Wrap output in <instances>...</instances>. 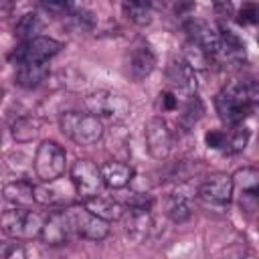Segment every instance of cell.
<instances>
[{"mask_svg": "<svg viewBox=\"0 0 259 259\" xmlns=\"http://www.w3.org/2000/svg\"><path fill=\"white\" fill-rule=\"evenodd\" d=\"M257 83L253 79H233L214 97L219 117L227 125L243 123L257 103Z\"/></svg>", "mask_w": 259, "mask_h": 259, "instance_id": "1", "label": "cell"}, {"mask_svg": "<svg viewBox=\"0 0 259 259\" xmlns=\"http://www.w3.org/2000/svg\"><path fill=\"white\" fill-rule=\"evenodd\" d=\"M59 125H61V132L79 146H91L103 138V123L99 117L91 113L65 111L59 117Z\"/></svg>", "mask_w": 259, "mask_h": 259, "instance_id": "2", "label": "cell"}, {"mask_svg": "<svg viewBox=\"0 0 259 259\" xmlns=\"http://www.w3.org/2000/svg\"><path fill=\"white\" fill-rule=\"evenodd\" d=\"M42 223V217L28 206H14L0 214V229L16 241H30L38 237Z\"/></svg>", "mask_w": 259, "mask_h": 259, "instance_id": "3", "label": "cell"}, {"mask_svg": "<svg viewBox=\"0 0 259 259\" xmlns=\"http://www.w3.org/2000/svg\"><path fill=\"white\" fill-rule=\"evenodd\" d=\"M83 105L91 115H95L99 119L107 117V119H113V121L125 119L132 111V103L121 93H115V91H109V89H101V91H95V93L87 95Z\"/></svg>", "mask_w": 259, "mask_h": 259, "instance_id": "4", "label": "cell"}, {"mask_svg": "<svg viewBox=\"0 0 259 259\" xmlns=\"http://www.w3.org/2000/svg\"><path fill=\"white\" fill-rule=\"evenodd\" d=\"M63 212H65V219L71 227V233H75L81 239L99 243L109 235V223L99 219L97 214H93L85 206H69Z\"/></svg>", "mask_w": 259, "mask_h": 259, "instance_id": "5", "label": "cell"}, {"mask_svg": "<svg viewBox=\"0 0 259 259\" xmlns=\"http://www.w3.org/2000/svg\"><path fill=\"white\" fill-rule=\"evenodd\" d=\"M61 42L51 38V36H34L28 40H22L12 53H10V61L14 65H28V63H49V59H53L59 51H61Z\"/></svg>", "mask_w": 259, "mask_h": 259, "instance_id": "6", "label": "cell"}, {"mask_svg": "<svg viewBox=\"0 0 259 259\" xmlns=\"http://www.w3.org/2000/svg\"><path fill=\"white\" fill-rule=\"evenodd\" d=\"M65 164H67V154L63 146H59L53 140L40 142L34 156V172L42 182L57 180L65 172Z\"/></svg>", "mask_w": 259, "mask_h": 259, "instance_id": "7", "label": "cell"}, {"mask_svg": "<svg viewBox=\"0 0 259 259\" xmlns=\"http://www.w3.org/2000/svg\"><path fill=\"white\" fill-rule=\"evenodd\" d=\"M71 182H73L75 192L81 198L95 196L103 188L101 170L91 160H75L73 162V166H71Z\"/></svg>", "mask_w": 259, "mask_h": 259, "instance_id": "8", "label": "cell"}, {"mask_svg": "<svg viewBox=\"0 0 259 259\" xmlns=\"http://www.w3.org/2000/svg\"><path fill=\"white\" fill-rule=\"evenodd\" d=\"M144 138H146V148L148 154L156 160H164L168 158L170 150H172V132L168 127V123L162 117H152L146 127H144Z\"/></svg>", "mask_w": 259, "mask_h": 259, "instance_id": "9", "label": "cell"}, {"mask_svg": "<svg viewBox=\"0 0 259 259\" xmlns=\"http://www.w3.org/2000/svg\"><path fill=\"white\" fill-rule=\"evenodd\" d=\"M121 219H123V231L132 241L142 243V241H146L150 237L152 227H154V221H152V214H150V206H146V204H130V208L123 210Z\"/></svg>", "mask_w": 259, "mask_h": 259, "instance_id": "10", "label": "cell"}, {"mask_svg": "<svg viewBox=\"0 0 259 259\" xmlns=\"http://www.w3.org/2000/svg\"><path fill=\"white\" fill-rule=\"evenodd\" d=\"M186 32L192 45H196L210 61H217L219 57V49H221V40H219V30L212 28L208 22L192 18L186 22Z\"/></svg>", "mask_w": 259, "mask_h": 259, "instance_id": "11", "label": "cell"}, {"mask_svg": "<svg viewBox=\"0 0 259 259\" xmlns=\"http://www.w3.org/2000/svg\"><path fill=\"white\" fill-rule=\"evenodd\" d=\"M233 178L225 172H219V174H212L208 176L200 186H198V196L208 202V204H217V206H223V204H229L231 198H233Z\"/></svg>", "mask_w": 259, "mask_h": 259, "instance_id": "12", "label": "cell"}, {"mask_svg": "<svg viewBox=\"0 0 259 259\" xmlns=\"http://www.w3.org/2000/svg\"><path fill=\"white\" fill-rule=\"evenodd\" d=\"M156 67V53L148 42H138L127 55V75L134 81H144Z\"/></svg>", "mask_w": 259, "mask_h": 259, "instance_id": "13", "label": "cell"}, {"mask_svg": "<svg viewBox=\"0 0 259 259\" xmlns=\"http://www.w3.org/2000/svg\"><path fill=\"white\" fill-rule=\"evenodd\" d=\"M166 77L176 91L186 95L196 93V71L184 59H172L166 69Z\"/></svg>", "mask_w": 259, "mask_h": 259, "instance_id": "14", "label": "cell"}, {"mask_svg": "<svg viewBox=\"0 0 259 259\" xmlns=\"http://www.w3.org/2000/svg\"><path fill=\"white\" fill-rule=\"evenodd\" d=\"M69 235H71V227L65 219V212L63 210H57L53 212L45 223H42V229H40V239L47 243V245H53V247H59V245H65L69 241Z\"/></svg>", "mask_w": 259, "mask_h": 259, "instance_id": "15", "label": "cell"}, {"mask_svg": "<svg viewBox=\"0 0 259 259\" xmlns=\"http://www.w3.org/2000/svg\"><path fill=\"white\" fill-rule=\"evenodd\" d=\"M101 170V178L103 184L109 188H123L132 182L134 178V168L125 162H105L103 166H99Z\"/></svg>", "mask_w": 259, "mask_h": 259, "instance_id": "16", "label": "cell"}, {"mask_svg": "<svg viewBox=\"0 0 259 259\" xmlns=\"http://www.w3.org/2000/svg\"><path fill=\"white\" fill-rule=\"evenodd\" d=\"M85 208H89L93 214H97L99 219L103 221H119L121 214H123V206L119 202H115L113 198H107V196H101V194H95V196H89L85 198Z\"/></svg>", "mask_w": 259, "mask_h": 259, "instance_id": "17", "label": "cell"}, {"mask_svg": "<svg viewBox=\"0 0 259 259\" xmlns=\"http://www.w3.org/2000/svg\"><path fill=\"white\" fill-rule=\"evenodd\" d=\"M49 75V65L47 63H28V65H16V73H14V83L24 87V89H32L36 85H40Z\"/></svg>", "mask_w": 259, "mask_h": 259, "instance_id": "18", "label": "cell"}, {"mask_svg": "<svg viewBox=\"0 0 259 259\" xmlns=\"http://www.w3.org/2000/svg\"><path fill=\"white\" fill-rule=\"evenodd\" d=\"M164 206H166L168 219L174 221V223H184V221H188L190 214H192V200H190V196L184 194V192H172V194L166 198Z\"/></svg>", "mask_w": 259, "mask_h": 259, "instance_id": "19", "label": "cell"}, {"mask_svg": "<svg viewBox=\"0 0 259 259\" xmlns=\"http://www.w3.org/2000/svg\"><path fill=\"white\" fill-rule=\"evenodd\" d=\"M2 194L8 202H12L16 206H30L34 202V186H30L28 182H22V180L6 184Z\"/></svg>", "mask_w": 259, "mask_h": 259, "instance_id": "20", "label": "cell"}, {"mask_svg": "<svg viewBox=\"0 0 259 259\" xmlns=\"http://www.w3.org/2000/svg\"><path fill=\"white\" fill-rule=\"evenodd\" d=\"M233 186L241 188V192L245 196H257V188H259V172L257 168L253 166H245V168H239L233 176Z\"/></svg>", "mask_w": 259, "mask_h": 259, "instance_id": "21", "label": "cell"}, {"mask_svg": "<svg viewBox=\"0 0 259 259\" xmlns=\"http://www.w3.org/2000/svg\"><path fill=\"white\" fill-rule=\"evenodd\" d=\"M202 113H204V105H202V101L196 97V93H192V95H188V101L184 103V107H182V111H180V115H178V123H180L184 130H190V127H194V123L202 117Z\"/></svg>", "mask_w": 259, "mask_h": 259, "instance_id": "22", "label": "cell"}, {"mask_svg": "<svg viewBox=\"0 0 259 259\" xmlns=\"http://www.w3.org/2000/svg\"><path fill=\"white\" fill-rule=\"evenodd\" d=\"M40 28V20L34 12H28V14H22L14 26V34L20 38V40H28V38H34L36 32Z\"/></svg>", "mask_w": 259, "mask_h": 259, "instance_id": "23", "label": "cell"}, {"mask_svg": "<svg viewBox=\"0 0 259 259\" xmlns=\"http://www.w3.org/2000/svg\"><path fill=\"white\" fill-rule=\"evenodd\" d=\"M249 140H251V132H249L245 125L237 123V125H235V130H233L231 134H227L225 150H227L229 154H237V152H243V150L247 148Z\"/></svg>", "mask_w": 259, "mask_h": 259, "instance_id": "24", "label": "cell"}, {"mask_svg": "<svg viewBox=\"0 0 259 259\" xmlns=\"http://www.w3.org/2000/svg\"><path fill=\"white\" fill-rule=\"evenodd\" d=\"M63 190L59 188H53V180L40 184V186H34V202H40V204H59V202H65L69 194H61Z\"/></svg>", "mask_w": 259, "mask_h": 259, "instance_id": "25", "label": "cell"}, {"mask_svg": "<svg viewBox=\"0 0 259 259\" xmlns=\"http://www.w3.org/2000/svg\"><path fill=\"white\" fill-rule=\"evenodd\" d=\"M123 6V12L125 16L134 22V24H148L152 20V8L150 6H144V4H134V2H121Z\"/></svg>", "mask_w": 259, "mask_h": 259, "instance_id": "26", "label": "cell"}, {"mask_svg": "<svg viewBox=\"0 0 259 259\" xmlns=\"http://www.w3.org/2000/svg\"><path fill=\"white\" fill-rule=\"evenodd\" d=\"M22 132H26V140H30V138L36 134V121H32L30 117L18 119V121L12 125V136H14L16 140H20V138H22Z\"/></svg>", "mask_w": 259, "mask_h": 259, "instance_id": "27", "label": "cell"}, {"mask_svg": "<svg viewBox=\"0 0 259 259\" xmlns=\"http://www.w3.org/2000/svg\"><path fill=\"white\" fill-rule=\"evenodd\" d=\"M257 16H259V10H257V4L255 2H245L239 10V24H255L257 22Z\"/></svg>", "mask_w": 259, "mask_h": 259, "instance_id": "28", "label": "cell"}, {"mask_svg": "<svg viewBox=\"0 0 259 259\" xmlns=\"http://www.w3.org/2000/svg\"><path fill=\"white\" fill-rule=\"evenodd\" d=\"M204 142H206L208 148H212V150H221V148H225L227 132H223V130H210V132H206Z\"/></svg>", "mask_w": 259, "mask_h": 259, "instance_id": "29", "label": "cell"}, {"mask_svg": "<svg viewBox=\"0 0 259 259\" xmlns=\"http://www.w3.org/2000/svg\"><path fill=\"white\" fill-rule=\"evenodd\" d=\"M160 97H162V107H164V109H168V111L176 109V105H178V97H176L174 93H170V91H164Z\"/></svg>", "mask_w": 259, "mask_h": 259, "instance_id": "30", "label": "cell"}, {"mask_svg": "<svg viewBox=\"0 0 259 259\" xmlns=\"http://www.w3.org/2000/svg\"><path fill=\"white\" fill-rule=\"evenodd\" d=\"M42 4H45V8H49L53 12H59V10L67 8L71 4V0H42Z\"/></svg>", "mask_w": 259, "mask_h": 259, "instance_id": "31", "label": "cell"}, {"mask_svg": "<svg viewBox=\"0 0 259 259\" xmlns=\"http://www.w3.org/2000/svg\"><path fill=\"white\" fill-rule=\"evenodd\" d=\"M10 247H12V245H8V243H2V241H0V257H8Z\"/></svg>", "mask_w": 259, "mask_h": 259, "instance_id": "32", "label": "cell"}, {"mask_svg": "<svg viewBox=\"0 0 259 259\" xmlns=\"http://www.w3.org/2000/svg\"><path fill=\"white\" fill-rule=\"evenodd\" d=\"M212 4H217V6H225V4H229V0H210Z\"/></svg>", "mask_w": 259, "mask_h": 259, "instance_id": "33", "label": "cell"}, {"mask_svg": "<svg viewBox=\"0 0 259 259\" xmlns=\"http://www.w3.org/2000/svg\"><path fill=\"white\" fill-rule=\"evenodd\" d=\"M0 97H2V91H0Z\"/></svg>", "mask_w": 259, "mask_h": 259, "instance_id": "34", "label": "cell"}]
</instances>
